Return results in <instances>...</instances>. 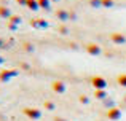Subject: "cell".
<instances>
[{"instance_id":"6da1fadb","label":"cell","mask_w":126,"mask_h":121,"mask_svg":"<svg viewBox=\"0 0 126 121\" xmlns=\"http://www.w3.org/2000/svg\"><path fill=\"white\" fill-rule=\"evenodd\" d=\"M22 113L31 120H38L42 116V112L38 108H34V107H26V108H22Z\"/></svg>"},{"instance_id":"7a4b0ae2","label":"cell","mask_w":126,"mask_h":121,"mask_svg":"<svg viewBox=\"0 0 126 121\" xmlns=\"http://www.w3.org/2000/svg\"><path fill=\"white\" fill-rule=\"evenodd\" d=\"M89 83H91V86L94 88V89H105V86H107V81L102 77H93Z\"/></svg>"},{"instance_id":"3957f363","label":"cell","mask_w":126,"mask_h":121,"mask_svg":"<svg viewBox=\"0 0 126 121\" xmlns=\"http://www.w3.org/2000/svg\"><path fill=\"white\" fill-rule=\"evenodd\" d=\"M86 51H88L91 56H99V54L102 53L101 46H99L97 43H88V45H86Z\"/></svg>"},{"instance_id":"277c9868","label":"cell","mask_w":126,"mask_h":121,"mask_svg":"<svg viewBox=\"0 0 126 121\" xmlns=\"http://www.w3.org/2000/svg\"><path fill=\"white\" fill-rule=\"evenodd\" d=\"M110 40L113 41V43H117V45L126 43V37L123 34H120V32H113V34H110Z\"/></svg>"},{"instance_id":"5b68a950","label":"cell","mask_w":126,"mask_h":121,"mask_svg":"<svg viewBox=\"0 0 126 121\" xmlns=\"http://www.w3.org/2000/svg\"><path fill=\"white\" fill-rule=\"evenodd\" d=\"M51 89L54 91L56 94H62V93L65 91V84L62 83V81L56 80V81H53V83H51Z\"/></svg>"},{"instance_id":"8992f818","label":"cell","mask_w":126,"mask_h":121,"mask_svg":"<svg viewBox=\"0 0 126 121\" xmlns=\"http://www.w3.org/2000/svg\"><path fill=\"white\" fill-rule=\"evenodd\" d=\"M107 118L109 120H120L121 118V110L117 107H112L110 110H107Z\"/></svg>"},{"instance_id":"52a82bcc","label":"cell","mask_w":126,"mask_h":121,"mask_svg":"<svg viewBox=\"0 0 126 121\" xmlns=\"http://www.w3.org/2000/svg\"><path fill=\"white\" fill-rule=\"evenodd\" d=\"M18 72L16 70H2L0 72V81H8L11 77H16Z\"/></svg>"},{"instance_id":"ba28073f","label":"cell","mask_w":126,"mask_h":121,"mask_svg":"<svg viewBox=\"0 0 126 121\" xmlns=\"http://www.w3.org/2000/svg\"><path fill=\"white\" fill-rule=\"evenodd\" d=\"M26 6H27L29 10H32V11L40 8V6H38V0H27V2H26Z\"/></svg>"},{"instance_id":"9c48e42d","label":"cell","mask_w":126,"mask_h":121,"mask_svg":"<svg viewBox=\"0 0 126 121\" xmlns=\"http://www.w3.org/2000/svg\"><path fill=\"white\" fill-rule=\"evenodd\" d=\"M0 18H11V11H10V8L0 5Z\"/></svg>"},{"instance_id":"30bf717a","label":"cell","mask_w":126,"mask_h":121,"mask_svg":"<svg viewBox=\"0 0 126 121\" xmlns=\"http://www.w3.org/2000/svg\"><path fill=\"white\" fill-rule=\"evenodd\" d=\"M56 16H58L61 21H65V19L69 18V14H67V11H64V10H58L56 11Z\"/></svg>"},{"instance_id":"8fae6325","label":"cell","mask_w":126,"mask_h":121,"mask_svg":"<svg viewBox=\"0 0 126 121\" xmlns=\"http://www.w3.org/2000/svg\"><path fill=\"white\" fill-rule=\"evenodd\" d=\"M49 5H51V0H38V6L43 10H49Z\"/></svg>"},{"instance_id":"7c38bea8","label":"cell","mask_w":126,"mask_h":121,"mask_svg":"<svg viewBox=\"0 0 126 121\" xmlns=\"http://www.w3.org/2000/svg\"><path fill=\"white\" fill-rule=\"evenodd\" d=\"M115 5V0H101V6L104 8H112Z\"/></svg>"},{"instance_id":"4fadbf2b","label":"cell","mask_w":126,"mask_h":121,"mask_svg":"<svg viewBox=\"0 0 126 121\" xmlns=\"http://www.w3.org/2000/svg\"><path fill=\"white\" fill-rule=\"evenodd\" d=\"M94 96L97 97V99H104V97H105V89H96Z\"/></svg>"},{"instance_id":"5bb4252c","label":"cell","mask_w":126,"mask_h":121,"mask_svg":"<svg viewBox=\"0 0 126 121\" xmlns=\"http://www.w3.org/2000/svg\"><path fill=\"white\" fill-rule=\"evenodd\" d=\"M118 84H120V86H125L126 88V73H123V75H120V77H118Z\"/></svg>"},{"instance_id":"9a60e30c","label":"cell","mask_w":126,"mask_h":121,"mask_svg":"<svg viewBox=\"0 0 126 121\" xmlns=\"http://www.w3.org/2000/svg\"><path fill=\"white\" fill-rule=\"evenodd\" d=\"M10 21H11L13 24H19V22H21V18H19V16H11Z\"/></svg>"},{"instance_id":"2e32d148","label":"cell","mask_w":126,"mask_h":121,"mask_svg":"<svg viewBox=\"0 0 126 121\" xmlns=\"http://www.w3.org/2000/svg\"><path fill=\"white\" fill-rule=\"evenodd\" d=\"M89 5H93L94 8H97V6H101V0H89Z\"/></svg>"},{"instance_id":"e0dca14e","label":"cell","mask_w":126,"mask_h":121,"mask_svg":"<svg viewBox=\"0 0 126 121\" xmlns=\"http://www.w3.org/2000/svg\"><path fill=\"white\" fill-rule=\"evenodd\" d=\"M45 108L53 110V108H54V104H53V102H45Z\"/></svg>"},{"instance_id":"ac0fdd59","label":"cell","mask_w":126,"mask_h":121,"mask_svg":"<svg viewBox=\"0 0 126 121\" xmlns=\"http://www.w3.org/2000/svg\"><path fill=\"white\" fill-rule=\"evenodd\" d=\"M80 102L81 104H88V97H86V96H80Z\"/></svg>"},{"instance_id":"d6986e66","label":"cell","mask_w":126,"mask_h":121,"mask_svg":"<svg viewBox=\"0 0 126 121\" xmlns=\"http://www.w3.org/2000/svg\"><path fill=\"white\" fill-rule=\"evenodd\" d=\"M16 2H18L19 5H26V2H27V0H16Z\"/></svg>"},{"instance_id":"ffe728a7","label":"cell","mask_w":126,"mask_h":121,"mask_svg":"<svg viewBox=\"0 0 126 121\" xmlns=\"http://www.w3.org/2000/svg\"><path fill=\"white\" fill-rule=\"evenodd\" d=\"M24 48H26V50H29V51H31V50H32V45H29V43H27V45H24Z\"/></svg>"},{"instance_id":"44dd1931","label":"cell","mask_w":126,"mask_h":121,"mask_svg":"<svg viewBox=\"0 0 126 121\" xmlns=\"http://www.w3.org/2000/svg\"><path fill=\"white\" fill-rule=\"evenodd\" d=\"M0 48H3V41L2 40H0Z\"/></svg>"},{"instance_id":"7402d4cb","label":"cell","mask_w":126,"mask_h":121,"mask_svg":"<svg viewBox=\"0 0 126 121\" xmlns=\"http://www.w3.org/2000/svg\"><path fill=\"white\" fill-rule=\"evenodd\" d=\"M2 62H3V59H2V56H0V64H2Z\"/></svg>"},{"instance_id":"603a6c76","label":"cell","mask_w":126,"mask_h":121,"mask_svg":"<svg viewBox=\"0 0 126 121\" xmlns=\"http://www.w3.org/2000/svg\"><path fill=\"white\" fill-rule=\"evenodd\" d=\"M51 2H58V0H51Z\"/></svg>"},{"instance_id":"cb8c5ba5","label":"cell","mask_w":126,"mask_h":121,"mask_svg":"<svg viewBox=\"0 0 126 121\" xmlns=\"http://www.w3.org/2000/svg\"><path fill=\"white\" fill-rule=\"evenodd\" d=\"M125 100H126V99H125Z\"/></svg>"}]
</instances>
